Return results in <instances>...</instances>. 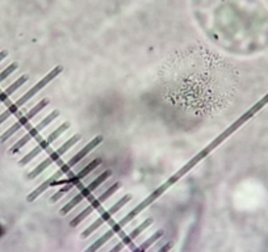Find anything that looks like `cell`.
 <instances>
[{
	"mask_svg": "<svg viewBox=\"0 0 268 252\" xmlns=\"http://www.w3.org/2000/svg\"><path fill=\"white\" fill-rule=\"evenodd\" d=\"M103 139H104L103 135H97V137H95L94 139L90 141V142H88V144L86 145V146L83 147L81 151H79V153L75 154V155L72 156L71 159H69V160H67L66 163H63V164L61 165V167L58 168V170H57V171L54 172L51 176H49L46 180L42 181V183H41L40 185H38V187L33 190V192L29 193L28 196H26V201H28V203H33V201L37 200L38 197L42 194V193L46 192L47 189H50V187H53L54 183L61 180V178H63L67 172L71 171L72 167H75V165L78 164L81 160H83V159H85L86 156L91 153V151H92V150L96 149V147L99 146L101 142H103Z\"/></svg>",
	"mask_w": 268,
	"mask_h": 252,
	"instance_id": "cell-1",
	"label": "cell"
},
{
	"mask_svg": "<svg viewBox=\"0 0 268 252\" xmlns=\"http://www.w3.org/2000/svg\"><path fill=\"white\" fill-rule=\"evenodd\" d=\"M181 176H183L181 171L176 172V174H175L174 176H171V178H170L169 180L166 181V183H163L162 185H160V187H158L155 190H154V192L150 193L149 196H147L146 199L144 200V201H141V203L138 204V205L136 206V208L131 209V210L128 213V214L125 215L124 218H121V219H120V221L117 222V223H116L115 226H113L112 230L115 231V234L119 233V231L121 230V229L124 228V226H126V225H128L129 222L134 221V218L137 217V215H140L141 213L144 212L145 209L149 208V206L151 205V204H153L154 201H155V200H158L159 197L162 196V194L166 192V190L169 189L170 187H172V185H174V184L176 183V181H178L179 179L181 178Z\"/></svg>",
	"mask_w": 268,
	"mask_h": 252,
	"instance_id": "cell-2",
	"label": "cell"
},
{
	"mask_svg": "<svg viewBox=\"0 0 268 252\" xmlns=\"http://www.w3.org/2000/svg\"><path fill=\"white\" fill-rule=\"evenodd\" d=\"M100 164H101V160H100V159H95V160H92V162H91L90 164L86 165L85 168H82L78 174H75L74 176H71V178L65 179V180H58L57 183H54L53 187H56V185H63V187L54 193L53 196H51V199H50V203H57L58 200L62 199L66 193L70 192L75 185H78L83 179L87 178L88 175H90L92 171H95Z\"/></svg>",
	"mask_w": 268,
	"mask_h": 252,
	"instance_id": "cell-3",
	"label": "cell"
},
{
	"mask_svg": "<svg viewBox=\"0 0 268 252\" xmlns=\"http://www.w3.org/2000/svg\"><path fill=\"white\" fill-rule=\"evenodd\" d=\"M81 139H82L81 135H79V134H75V135H72V137L70 138L69 141H66V142L62 145V146L58 147V149H57L56 151H53V153L50 154V155L47 156V158L45 159V160H42V162H41L40 164L37 165V167L33 168V170H32V171L29 172V174H28L29 180H33V179H36V178H37V176H40V175L42 174V172H44L45 170H46V168H49L50 165L54 164V163H56V162H58V160H60V159H61V156H62L63 154L67 153V151H69V150L71 149V147L74 146V145L78 144V142Z\"/></svg>",
	"mask_w": 268,
	"mask_h": 252,
	"instance_id": "cell-4",
	"label": "cell"
},
{
	"mask_svg": "<svg viewBox=\"0 0 268 252\" xmlns=\"http://www.w3.org/2000/svg\"><path fill=\"white\" fill-rule=\"evenodd\" d=\"M110 178H111V172L110 171H105V172H103V174H101V175H99V176H97V178L95 179V180H92V183L88 184L87 187H86L85 189H82L81 192L78 193V194H75V196L72 197L71 200H70L69 203L66 204V205L63 206L62 209H61L60 214L61 215L69 214V213L71 212V210L75 208V206H78L79 204H81L82 201H83V200L87 199V197L90 196L91 193L94 192V190H96L97 188H99L100 185H101V184L105 183V181L108 180V179H110Z\"/></svg>",
	"mask_w": 268,
	"mask_h": 252,
	"instance_id": "cell-5",
	"label": "cell"
},
{
	"mask_svg": "<svg viewBox=\"0 0 268 252\" xmlns=\"http://www.w3.org/2000/svg\"><path fill=\"white\" fill-rule=\"evenodd\" d=\"M69 128H70V122H63V124H61L60 126H58V128H57L54 131H51L47 137H45L44 139L40 141V144H38L35 149L32 150V151H29V153L26 154V155H25L21 160H20L19 164L20 165L28 164L31 160H33V159H35L37 155H40L42 151L47 150V147H49L50 145L53 144V142H56V141L58 139V138H60L66 130H69Z\"/></svg>",
	"mask_w": 268,
	"mask_h": 252,
	"instance_id": "cell-6",
	"label": "cell"
},
{
	"mask_svg": "<svg viewBox=\"0 0 268 252\" xmlns=\"http://www.w3.org/2000/svg\"><path fill=\"white\" fill-rule=\"evenodd\" d=\"M49 104H50V101H49V99H46V97L41 100L40 103L36 104V105L33 106V108H32L28 113H25L24 116H21V117H20V119L17 120V121H16L15 124L12 125V126H10V128L7 129V130L4 131V133L2 134V135H0V144H4V142H6V141L8 139V138L12 137L13 134L17 133V131H19L21 128H24L25 125L28 124V122L31 121L32 119H35L36 116H37L38 113H40L41 110H42V109L46 108V106L49 105Z\"/></svg>",
	"mask_w": 268,
	"mask_h": 252,
	"instance_id": "cell-7",
	"label": "cell"
},
{
	"mask_svg": "<svg viewBox=\"0 0 268 252\" xmlns=\"http://www.w3.org/2000/svg\"><path fill=\"white\" fill-rule=\"evenodd\" d=\"M120 188H121V183H116V184H113L112 187H110L106 190H104V192L101 193L97 199H95L94 201L90 204V205L86 206V208L83 209V210H82V212L79 213V214L76 215V217H75L71 222H70V226H71V228H76L78 225H81L82 221H85L86 218H87L91 213L95 212L97 208H100V205L105 203L106 200L110 199L111 196H113V194H115V193L117 192Z\"/></svg>",
	"mask_w": 268,
	"mask_h": 252,
	"instance_id": "cell-8",
	"label": "cell"
},
{
	"mask_svg": "<svg viewBox=\"0 0 268 252\" xmlns=\"http://www.w3.org/2000/svg\"><path fill=\"white\" fill-rule=\"evenodd\" d=\"M58 116H60V110H53V112L50 113V115H47L46 117H45L44 120H41V122H38L37 125H35L33 128H31L28 130V133L24 134L21 138H20L17 142H16L15 145H13L12 149L10 150V153L11 154H16L19 150H21L22 147L25 146V145L28 144V142H31L33 138H36L40 134V131L44 130L46 126H49L51 122L54 121L56 119H58Z\"/></svg>",
	"mask_w": 268,
	"mask_h": 252,
	"instance_id": "cell-9",
	"label": "cell"
},
{
	"mask_svg": "<svg viewBox=\"0 0 268 252\" xmlns=\"http://www.w3.org/2000/svg\"><path fill=\"white\" fill-rule=\"evenodd\" d=\"M130 200H131V194H126V196L121 197V199H120L119 201H117V203L115 204V205L111 206V208L108 209V210H105V212H104L103 214H101L99 218H97L96 221H94V223L91 225V226H88V228L86 229V230L83 231V233H82L81 237L83 238V239H86V238L90 237L91 234L95 233V231H96L97 229H99L100 226H101V225H104V223H105V222L110 221L111 218H112L113 215L116 214V213L119 212V210L122 208V206H125L128 203H130Z\"/></svg>",
	"mask_w": 268,
	"mask_h": 252,
	"instance_id": "cell-10",
	"label": "cell"
},
{
	"mask_svg": "<svg viewBox=\"0 0 268 252\" xmlns=\"http://www.w3.org/2000/svg\"><path fill=\"white\" fill-rule=\"evenodd\" d=\"M62 71H63L62 66H57V67H54V69L51 70V71H50L49 74L45 75L44 78L41 79L40 81H37V83H36L35 86H33V87L31 88V90L26 91V92H25V94L22 95V96L20 97L19 100H16V101L13 104H15V105L17 106V108L22 106L25 103H26V101H29V100H31L32 97H35L36 95H37L38 92H40V91L42 90V88L46 87L47 84H49L50 81L53 80L54 78H57V76H58V75H60Z\"/></svg>",
	"mask_w": 268,
	"mask_h": 252,
	"instance_id": "cell-11",
	"label": "cell"
},
{
	"mask_svg": "<svg viewBox=\"0 0 268 252\" xmlns=\"http://www.w3.org/2000/svg\"><path fill=\"white\" fill-rule=\"evenodd\" d=\"M153 221H154L153 218H147V219H145V221L142 222L140 226H137V228L134 229L133 231H130L128 235H125V237L121 239V242L117 243V244H116L113 248H111L108 252H121L122 249H124L126 246H129V244H130V243L136 239V238L140 237L141 234L144 233V231L146 230L149 226H151V225H153Z\"/></svg>",
	"mask_w": 268,
	"mask_h": 252,
	"instance_id": "cell-12",
	"label": "cell"
},
{
	"mask_svg": "<svg viewBox=\"0 0 268 252\" xmlns=\"http://www.w3.org/2000/svg\"><path fill=\"white\" fill-rule=\"evenodd\" d=\"M26 80H28V76H26V75H22V76H20L17 80L13 81L10 87H7L3 92H0V104L4 103V101H6V100L8 99L16 90H19L21 86H24V84L26 83Z\"/></svg>",
	"mask_w": 268,
	"mask_h": 252,
	"instance_id": "cell-13",
	"label": "cell"
},
{
	"mask_svg": "<svg viewBox=\"0 0 268 252\" xmlns=\"http://www.w3.org/2000/svg\"><path fill=\"white\" fill-rule=\"evenodd\" d=\"M115 235H116L115 231H113L112 229H111L110 231H106L105 234H103V235H101V237H100L99 239L96 240V242L92 243V244H91V246L88 247V248L86 249L85 252H96L97 249L101 248V247H103L104 244H105V243L111 239V238L115 237Z\"/></svg>",
	"mask_w": 268,
	"mask_h": 252,
	"instance_id": "cell-14",
	"label": "cell"
},
{
	"mask_svg": "<svg viewBox=\"0 0 268 252\" xmlns=\"http://www.w3.org/2000/svg\"><path fill=\"white\" fill-rule=\"evenodd\" d=\"M163 234H165V231H163V230L155 231V233H154L153 235H151V237L149 238V239L145 240L144 243H141L140 246H138L137 248H134L131 252H146L147 249H149L150 247L153 246L154 243H155L156 240L159 239V238H162V237H163Z\"/></svg>",
	"mask_w": 268,
	"mask_h": 252,
	"instance_id": "cell-15",
	"label": "cell"
},
{
	"mask_svg": "<svg viewBox=\"0 0 268 252\" xmlns=\"http://www.w3.org/2000/svg\"><path fill=\"white\" fill-rule=\"evenodd\" d=\"M17 110H19V108H17V106H16L15 104H11V105L8 106V108H7L6 110H4V112L2 113V115H0V125L3 124V122L6 121V120L10 119L11 116H12L13 113L17 112Z\"/></svg>",
	"mask_w": 268,
	"mask_h": 252,
	"instance_id": "cell-16",
	"label": "cell"
},
{
	"mask_svg": "<svg viewBox=\"0 0 268 252\" xmlns=\"http://www.w3.org/2000/svg\"><path fill=\"white\" fill-rule=\"evenodd\" d=\"M17 67H19V65H17V63H11L10 66H8V67H7V69H4L3 71L0 72V83H2V81L3 80H6L7 78H8V76H10L11 74H13V72L16 71V70H17Z\"/></svg>",
	"mask_w": 268,
	"mask_h": 252,
	"instance_id": "cell-17",
	"label": "cell"
},
{
	"mask_svg": "<svg viewBox=\"0 0 268 252\" xmlns=\"http://www.w3.org/2000/svg\"><path fill=\"white\" fill-rule=\"evenodd\" d=\"M171 248H172V242H169V243H166L165 246H163L162 248H159L156 252H170V249Z\"/></svg>",
	"mask_w": 268,
	"mask_h": 252,
	"instance_id": "cell-18",
	"label": "cell"
},
{
	"mask_svg": "<svg viewBox=\"0 0 268 252\" xmlns=\"http://www.w3.org/2000/svg\"><path fill=\"white\" fill-rule=\"evenodd\" d=\"M8 55V51L7 50H3V51H0V62L6 58V57Z\"/></svg>",
	"mask_w": 268,
	"mask_h": 252,
	"instance_id": "cell-19",
	"label": "cell"
}]
</instances>
